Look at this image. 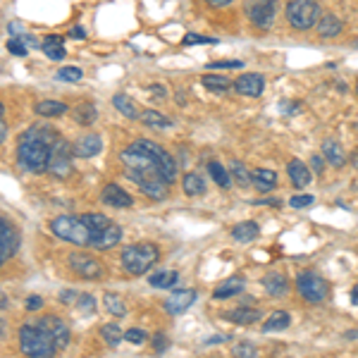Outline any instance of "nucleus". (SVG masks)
Listing matches in <instances>:
<instances>
[{
    "instance_id": "f257e3e1",
    "label": "nucleus",
    "mask_w": 358,
    "mask_h": 358,
    "mask_svg": "<svg viewBox=\"0 0 358 358\" xmlns=\"http://www.w3.org/2000/svg\"><path fill=\"white\" fill-rule=\"evenodd\" d=\"M120 160H122V165H124L127 177H129L131 182H136L138 189H141L148 199H153V201L167 199V194H170V182L163 177V172L158 170L153 158H148L143 151L129 146L127 151H122Z\"/></svg>"
},
{
    "instance_id": "f03ea898",
    "label": "nucleus",
    "mask_w": 358,
    "mask_h": 358,
    "mask_svg": "<svg viewBox=\"0 0 358 358\" xmlns=\"http://www.w3.org/2000/svg\"><path fill=\"white\" fill-rule=\"evenodd\" d=\"M57 134L53 129L43 124H34L31 129H27L20 136L17 143V163L24 167L27 172L41 175L48 172V160H50V148H53Z\"/></svg>"
},
{
    "instance_id": "7ed1b4c3",
    "label": "nucleus",
    "mask_w": 358,
    "mask_h": 358,
    "mask_svg": "<svg viewBox=\"0 0 358 358\" xmlns=\"http://www.w3.org/2000/svg\"><path fill=\"white\" fill-rule=\"evenodd\" d=\"M20 349H22V354H27V356L45 358V356L55 354L57 344H55V339L36 322V325H22L20 327Z\"/></svg>"
},
{
    "instance_id": "20e7f679",
    "label": "nucleus",
    "mask_w": 358,
    "mask_h": 358,
    "mask_svg": "<svg viewBox=\"0 0 358 358\" xmlns=\"http://www.w3.org/2000/svg\"><path fill=\"white\" fill-rule=\"evenodd\" d=\"M50 232L60 236L62 241H69L74 246H91L94 234H91L89 224L82 220V215H60L50 222Z\"/></svg>"
},
{
    "instance_id": "39448f33",
    "label": "nucleus",
    "mask_w": 358,
    "mask_h": 358,
    "mask_svg": "<svg viewBox=\"0 0 358 358\" xmlns=\"http://www.w3.org/2000/svg\"><path fill=\"white\" fill-rule=\"evenodd\" d=\"M158 258L160 251L155 244H134L122 251V268L129 275H143L153 263H158Z\"/></svg>"
},
{
    "instance_id": "423d86ee",
    "label": "nucleus",
    "mask_w": 358,
    "mask_h": 358,
    "mask_svg": "<svg viewBox=\"0 0 358 358\" xmlns=\"http://www.w3.org/2000/svg\"><path fill=\"white\" fill-rule=\"evenodd\" d=\"M320 5L315 0H292L287 5V20L294 29L299 31H306V29L315 27L317 20H320Z\"/></svg>"
},
{
    "instance_id": "0eeeda50",
    "label": "nucleus",
    "mask_w": 358,
    "mask_h": 358,
    "mask_svg": "<svg viewBox=\"0 0 358 358\" xmlns=\"http://www.w3.org/2000/svg\"><path fill=\"white\" fill-rule=\"evenodd\" d=\"M134 148H138V151H143L148 155V158H153V163L158 165V170L163 172V177L167 179V182H175V177H177V163H175V158H172L170 153L165 151L163 146H158V143H153V141H148V138H138V141L131 143Z\"/></svg>"
},
{
    "instance_id": "6e6552de",
    "label": "nucleus",
    "mask_w": 358,
    "mask_h": 358,
    "mask_svg": "<svg viewBox=\"0 0 358 358\" xmlns=\"http://www.w3.org/2000/svg\"><path fill=\"white\" fill-rule=\"evenodd\" d=\"M72 155L74 148L69 146L65 138L57 136L53 148H50V160H48V172L57 179H67L72 175Z\"/></svg>"
},
{
    "instance_id": "1a4fd4ad",
    "label": "nucleus",
    "mask_w": 358,
    "mask_h": 358,
    "mask_svg": "<svg viewBox=\"0 0 358 358\" xmlns=\"http://www.w3.org/2000/svg\"><path fill=\"white\" fill-rule=\"evenodd\" d=\"M296 287H299V292H301V296L310 303H317L327 296V282L322 280L315 270H303V273H299Z\"/></svg>"
},
{
    "instance_id": "9d476101",
    "label": "nucleus",
    "mask_w": 358,
    "mask_h": 358,
    "mask_svg": "<svg viewBox=\"0 0 358 358\" xmlns=\"http://www.w3.org/2000/svg\"><path fill=\"white\" fill-rule=\"evenodd\" d=\"M244 10L253 27L270 29L275 22L277 5H275V0H244Z\"/></svg>"
},
{
    "instance_id": "9b49d317",
    "label": "nucleus",
    "mask_w": 358,
    "mask_h": 358,
    "mask_svg": "<svg viewBox=\"0 0 358 358\" xmlns=\"http://www.w3.org/2000/svg\"><path fill=\"white\" fill-rule=\"evenodd\" d=\"M17 251H20V232L13 222L0 217V258H3V263L10 261Z\"/></svg>"
},
{
    "instance_id": "f8f14e48",
    "label": "nucleus",
    "mask_w": 358,
    "mask_h": 358,
    "mask_svg": "<svg viewBox=\"0 0 358 358\" xmlns=\"http://www.w3.org/2000/svg\"><path fill=\"white\" fill-rule=\"evenodd\" d=\"M67 261H69V268L79 277H84V280H101L103 277V268L96 258L84 256V253H72Z\"/></svg>"
},
{
    "instance_id": "ddd939ff",
    "label": "nucleus",
    "mask_w": 358,
    "mask_h": 358,
    "mask_svg": "<svg viewBox=\"0 0 358 358\" xmlns=\"http://www.w3.org/2000/svg\"><path fill=\"white\" fill-rule=\"evenodd\" d=\"M38 325H41L43 330L55 339L57 349H65V346L69 344V327H67V322L60 320L57 315H43V317H38Z\"/></svg>"
},
{
    "instance_id": "4468645a",
    "label": "nucleus",
    "mask_w": 358,
    "mask_h": 358,
    "mask_svg": "<svg viewBox=\"0 0 358 358\" xmlns=\"http://www.w3.org/2000/svg\"><path fill=\"white\" fill-rule=\"evenodd\" d=\"M196 301V292L194 289H182V292H175L165 299V310L170 315H179L184 313L187 308H192V303Z\"/></svg>"
},
{
    "instance_id": "2eb2a0df",
    "label": "nucleus",
    "mask_w": 358,
    "mask_h": 358,
    "mask_svg": "<svg viewBox=\"0 0 358 358\" xmlns=\"http://www.w3.org/2000/svg\"><path fill=\"white\" fill-rule=\"evenodd\" d=\"M234 89L239 91L241 96H248V98H258L263 96L265 91V79L261 74H244L234 82Z\"/></svg>"
},
{
    "instance_id": "dca6fc26",
    "label": "nucleus",
    "mask_w": 358,
    "mask_h": 358,
    "mask_svg": "<svg viewBox=\"0 0 358 358\" xmlns=\"http://www.w3.org/2000/svg\"><path fill=\"white\" fill-rule=\"evenodd\" d=\"M120 239H122V229H120V224H115L110 222L106 229H103L101 234L94 239V248H98V251H110L113 246H117L120 244Z\"/></svg>"
},
{
    "instance_id": "f3484780",
    "label": "nucleus",
    "mask_w": 358,
    "mask_h": 358,
    "mask_svg": "<svg viewBox=\"0 0 358 358\" xmlns=\"http://www.w3.org/2000/svg\"><path fill=\"white\" fill-rule=\"evenodd\" d=\"M101 199H103V203L115 206V208H129L131 203H134V201H131V196L127 194L120 184H108V187L103 189Z\"/></svg>"
},
{
    "instance_id": "a211bd4d",
    "label": "nucleus",
    "mask_w": 358,
    "mask_h": 358,
    "mask_svg": "<svg viewBox=\"0 0 358 358\" xmlns=\"http://www.w3.org/2000/svg\"><path fill=\"white\" fill-rule=\"evenodd\" d=\"M72 148H74V155H77V158H94V155L101 153L103 141L98 134H86V136L79 138Z\"/></svg>"
},
{
    "instance_id": "6ab92c4d",
    "label": "nucleus",
    "mask_w": 358,
    "mask_h": 358,
    "mask_svg": "<svg viewBox=\"0 0 358 358\" xmlns=\"http://www.w3.org/2000/svg\"><path fill=\"white\" fill-rule=\"evenodd\" d=\"M317 34H320L322 38H332V36H337L339 31H342V20L339 17H334L332 13H327V15H322L320 20H317Z\"/></svg>"
},
{
    "instance_id": "aec40b11",
    "label": "nucleus",
    "mask_w": 358,
    "mask_h": 358,
    "mask_svg": "<svg viewBox=\"0 0 358 358\" xmlns=\"http://www.w3.org/2000/svg\"><path fill=\"white\" fill-rule=\"evenodd\" d=\"M251 184L258 189L261 194H268V192H273L275 189V184H277V175L273 170H253L251 172Z\"/></svg>"
},
{
    "instance_id": "412c9836",
    "label": "nucleus",
    "mask_w": 358,
    "mask_h": 358,
    "mask_svg": "<svg viewBox=\"0 0 358 358\" xmlns=\"http://www.w3.org/2000/svg\"><path fill=\"white\" fill-rule=\"evenodd\" d=\"M287 172H289V179H292L294 187L303 189L310 184V170H308V165L301 163V160H292L289 167H287Z\"/></svg>"
},
{
    "instance_id": "4be33fe9",
    "label": "nucleus",
    "mask_w": 358,
    "mask_h": 358,
    "mask_svg": "<svg viewBox=\"0 0 358 358\" xmlns=\"http://www.w3.org/2000/svg\"><path fill=\"white\" fill-rule=\"evenodd\" d=\"M241 292H244V280H241V277H229V280H224L222 285L213 292V299L222 301V299L236 296V294H241Z\"/></svg>"
},
{
    "instance_id": "5701e85b",
    "label": "nucleus",
    "mask_w": 358,
    "mask_h": 358,
    "mask_svg": "<svg viewBox=\"0 0 358 358\" xmlns=\"http://www.w3.org/2000/svg\"><path fill=\"white\" fill-rule=\"evenodd\" d=\"M263 287L270 296H282V294H287V289H289V282H287V277L282 273H270L265 275Z\"/></svg>"
},
{
    "instance_id": "b1692460",
    "label": "nucleus",
    "mask_w": 358,
    "mask_h": 358,
    "mask_svg": "<svg viewBox=\"0 0 358 358\" xmlns=\"http://www.w3.org/2000/svg\"><path fill=\"white\" fill-rule=\"evenodd\" d=\"M41 48H43V53L50 57V60H62V57L67 55L65 43H62V36H45Z\"/></svg>"
},
{
    "instance_id": "393cba45",
    "label": "nucleus",
    "mask_w": 358,
    "mask_h": 358,
    "mask_svg": "<svg viewBox=\"0 0 358 358\" xmlns=\"http://www.w3.org/2000/svg\"><path fill=\"white\" fill-rule=\"evenodd\" d=\"M229 322H236V325H251V322H256L258 317H261V310H256V308H234V310H229L227 315Z\"/></svg>"
},
{
    "instance_id": "a878e982",
    "label": "nucleus",
    "mask_w": 358,
    "mask_h": 358,
    "mask_svg": "<svg viewBox=\"0 0 358 358\" xmlns=\"http://www.w3.org/2000/svg\"><path fill=\"white\" fill-rule=\"evenodd\" d=\"M148 282L155 289H170V287H175L179 282V273L177 270H163V273H155L148 277Z\"/></svg>"
},
{
    "instance_id": "bb28decb",
    "label": "nucleus",
    "mask_w": 358,
    "mask_h": 358,
    "mask_svg": "<svg viewBox=\"0 0 358 358\" xmlns=\"http://www.w3.org/2000/svg\"><path fill=\"white\" fill-rule=\"evenodd\" d=\"M258 224L256 222H251V220H246V222H239L236 227L232 229V236H234V241H241V244H246V241H253L258 236Z\"/></svg>"
},
{
    "instance_id": "cd10ccee",
    "label": "nucleus",
    "mask_w": 358,
    "mask_h": 358,
    "mask_svg": "<svg viewBox=\"0 0 358 358\" xmlns=\"http://www.w3.org/2000/svg\"><path fill=\"white\" fill-rule=\"evenodd\" d=\"M34 113L41 115V117H57V115H65L67 113V106L62 101H41Z\"/></svg>"
},
{
    "instance_id": "c85d7f7f",
    "label": "nucleus",
    "mask_w": 358,
    "mask_h": 358,
    "mask_svg": "<svg viewBox=\"0 0 358 358\" xmlns=\"http://www.w3.org/2000/svg\"><path fill=\"white\" fill-rule=\"evenodd\" d=\"M182 189L187 196H201L206 192V182L196 175V172H189V175H184V179H182Z\"/></svg>"
},
{
    "instance_id": "c756f323",
    "label": "nucleus",
    "mask_w": 358,
    "mask_h": 358,
    "mask_svg": "<svg viewBox=\"0 0 358 358\" xmlns=\"http://www.w3.org/2000/svg\"><path fill=\"white\" fill-rule=\"evenodd\" d=\"M82 220L89 224V229H91V234H94V239L103 232V229L108 227V224H110V220H108L106 215H101V213H84ZM91 244H94V241H91Z\"/></svg>"
},
{
    "instance_id": "7c9ffc66",
    "label": "nucleus",
    "mask_w": 358,
    "mask_h": 358,
    "mask_svg": "<svg viewBox=\"0 0 358 358\" xmlns=\"http://www.w3.org/2000/svg\"><path fill=\"white\" fill-rule=\"evenodd\" d=\"M113 106L117 108L120 113L124 115V117H129V120H136L138 117V110H136V103L131 101L129 96H124V94H117L113 98Z\"/></svg>"
},
{
    "instance_id": "2f4dec72",
    "label": "nucleus",
    "mask_w": 358,
    "mask_h": 358,
    "mask_svg": "<svg viewBox=\"0 0 358 358\" xmlns=\"http://www.w3.org/2000/svg\"><path fill=\"white\" fill-rule=\"evenodd\" d=\"M289 322H292L289 313H285V310H277V313H273V315L268 317V320H265L263 330H265V332L285 330V327H289Z\"/></svg>"
},
{
    "instance_id": "473e14b6",
    "label": "nucleus",
    "mask_w": 358,
    "mask_h": 358,
    "mask_svg": "<svg viewBox=\"0 0 358 358\" xmlns=\"http://www.w3.org/2000/svg\"><path fill=\"white\" fill-rule=\"evenodd\" d=\"M322 153H325V158L330 160L334 167H342L344 160H346L342 146H339L337 141H325V143H322Z\"/></svg>"
},
{
    "instance_id": "72a5a7b5",
    "label": "nucleus",
    "mask_w": 358,
    "mask_h": 358,
    "mask_svg": "<svg viewBox=\"0 0 358 358\" xmlns=\"http://www.w3.org/2000/svg\"><path fill=\"white\" fill-rule=\"evenodd\" d=\"M74 120H77L79 124L89 127V124L96 120V108H94V103H82V106L74 108Z\"/></svg>"
},
{
    "instance_id": "f704fd0d",
    "label": "nucleus",
    "mask_w": 358,
    "mask_h": 358,
    "mask_svg": "<svg viewBox=\"0 0 358 358\" xmlns=\"http://www.w3.org/2000/svg\"><path fill=\"white\" fill-rule=\"evenodd\" d=\"M141 117V122L143 124H148V127H155V129H165V127H170L172 122L165 117V115H160L158 110H146V113H141L138 115Z\"/></svg>"
},
{
    "instance_id": "c9c22d12",
    "label": "nucleus",
    "mask_w": 358,
    "mask_h": 358,
    "mask_svg": "<svg viewBox=\"0 0 358 358\" xmlns=\"http://www.w3.org/2000/svg\"><path fill=\"white\" fill-rule=\"evenodd\" d=\"M101 337H103V342H106L108 346H117L124 339V332L113 322V325H103L101 327Z\"/></svg>"
},
{
    "instance_id": "e433bc0d",
    "label": "nucleus",
    "mask_w": 358,
    "mask_h": 358,
    "mask_svg": "<svg viewBox=\"0 0 358 358\" xmlns=\"http://www.w3.org/2000/svg\"><path fill=\"white\" fill-rule=\"evenodd\" d=\"M203 86L206 89H210V91H227L229 86H232V82H229L227 77H220V74H206L203 77Z\"/></svg>"
},
{
    "instance_id": "4c0bfd02",
    "label": "nucleus",
    "mask_w": 358,
    "mask_h": 358,
    "mask_svg": "<svg viewBox=\"0 0 358 358\" xmlns=\"http://www.w3.org/2000/svg\"><path fill=\"white\" fill-rule=\"evenodd\" d=\"M208 172H210L213 182H215L217 187L229 189V175H227V170H224L220 163H210V165H208Z\"/></svg>"
},
{
    "instance_id": "58836bf2",
    "label": "nucleus",
    "mask_w": 358,
    "mask_h": 358,
    "mask_svg": "<svg viewBox=\"0 0 358 358\" xmlns=\"http://www.w3.org/2000/svg\"><path fill=\"white\" fill-rule=\"evenodd\" d=\"M106 308L110 310V315L115 317H122L127 313V306L117 294H106Z\"/></svg>"
},
{
    "instance_id": "ea45409f",
    "label": "nucleus",
    "mask_w": 358,
    "mask_h": 358,
    "mask_svg": "<svg viewBox=\"0 0 358 358\" xmlns=\"http://www.w3.org/2000/svg\"><path fill=\"white\" fill-rule=\"evenodd\" d=\"M232 175L241 187H248V184H251V172H248L241 163H232Z\"/></svg>"
},
{
    "instance_id": "a19ab883",
    "label": "nucleus",
    "mask_w": 358,
    "mask_h": 358,
    "mask_svg": "<svg viewBox=\"0 0 358 358\" xmlns=\"http://www.w3.org/2000/svg\"><path fill=\"white\" fill-rule=\"evenodd\" d=\"M57 79H62V82H79V79H82V69L79 67H62L60 72H57Z\"/></svg>"
},
{
    "instance_id": "79ce46f5",
    "label": "nucleus",
    "mask_w": 358,
    "mask_h": 358,
    "mask_svg": "<svg viewBox=\"0 0 358 358\" xmlns=\"http://www.w3.org/2000/svg\"><path fill=\"white\" fill-rule=\"evenodd\" d=\"M8 50H10L13 55H20V57H22V55H27V43L22 41L20 36H15L13 41H8Z\"/></svg>"
},
{
    "instance_id": "37998d69",
    "label": "nucleus",
    "mask_w": 358,
    "mask_h": 358,
    "mask_svg": "<svg viewBox=\"0 0 358 358\" xmlns=\"http://www.w3.org/2000/svg\"><path fill=\"white\" fill-rule=\"evenodd\" d=\"M146 337H148V334L143 332V330H136V327H134V330H127V332H124V339H127V342H131V344H136V346L146 342Z\"/></svg>"
},
{
    "instance_id": "c03bdc74",
    "label": "nucleus",
    "mask_w": 358,
    "mask_h": 358,
    "mask_svg": "<svg viewBox=\"0 0 358 358\" xmlns=\"http://www.w3.org/2000/svg\"><path fill=\"white\" fill-rule=\"evenodd\" d=\"M184 45H196V43H208V45H213V43H217L215 38H208V36H199V34H187L184 36Z\"/></svg>"
},
{
    "instance_id": "a18cd8bd",
    "label": "nucleus",
    "mask_w": 358,
    "mask_h": 358,
    "mask_svg": "<svg viewBox=\"0 0 358 358\" xmlns=\"http://www.w3.org/2000/svg\"><path fill=\"white\" fill-rule=\"evenodd\" d=\"M77 303H79V308H82L84 313H94V308H96L94 296H89V294H82V296L77 299Z\"/></svg>"
},
{
    "instance_id": "49530a36",
    "label": "nucleus",
    "mask_w": 358,
    "mask_h": 358,
    "mask_svg": "<svg viewBox=\"0 0 358 358\" xmlns=\"http://www.w3.org/2000/svg\"><path fill=\"white\" fill-rule=\"evenodd\" d=\"M236 67H244L241 60H222V62H210L208 69H236Z\"/></svg>"
},
{
    "instance_id": "de8ad7c7",
    "label": "nucleus",
    "mask_w": 358,
    "mask_h": 358,
    "mask_svg": "<svg viewBox=\"0 0 358 358\" xmlns=\"http://www.w3.org/2000/svg\"><path fill=\"white\" fill-rule=\"evenodd\" d=\"M234 356H256V346H251V344H236L234 346Z\"/></svg>"
},
{
    "instance_id": "09e8293b",
    "label": "nucleus",
    "mask_w": 358,
    "mask_h": 358,
    "mask_svg": "<svg viewBox=\"0 0 358 358\" xmlns=\"http://www.w3.org/2000/svg\"><path fill=\"white\" fill-rule=\"evenodd\" d=\"M310 203H313V196H308V194H306V196H294V199H292L294 208H308Z\"/></svg>"
},
{
    "instance_id": "8fccbe9b",
    "label": "nucleus",
    "mask_w": 358,
    "mask_h": 358,
    "mask_svg": "<svg viewBox=\"0 0 358 358\" xmlns=\"http://www.w3.org/2000/svg\"><path fill=\"white\" fill-rule=\"evenodd\" d=\"M153 349L158 351V354H163V351L167 349V337H165V334H155V337H153Z\"/></svg>"
},
{
    "instance_id": "3c124183",
    "label": "nucleus",
    "mask_w": 358,
    "mask_h": 358,
    "mask_svg": "<svg viewBox=\"0 0 358 358\" xmlns=\"http://www.w3.org/2000/svg\"><path fill=\"white\" fill-rule=\"evenodd\" d=\"M60 301H62V303H72V301H77V292H72V289H62V292H60Z\"/></svg>"
},
{
    "instance_id": "603ef678",
    "label": "nucleus",
    "mask_w": 358,
    "mask_h": 358,
    "mask_svg": "<svg viewBox=\"0 0 358 358\" xmlns=\"http://www.w3.org/2000/svg\"><path fill=\"white\" fill-rule=\"evenodd\" d=\"M41 306H43L41 296H29V301H27V308H29V310H38Z\"/></svg>"
},
{
    "instance_id": "864d4df0",
    "label": "nucleus",
    "mask_w": 358,
    "mask_h": 358,
    "mask_svg": "<svg viewBox=\"0 0 358 358\" xmlns=\"http://www.w3.org/2000/svg\"><path fill=\"white\" fill-rule=\"evenodd\" d=\"M310 165H313V170H315V172H322V167H325V165H322V158H320V155H313V158H310Z\"/></svg>"
},
{
    "instance_id": "5fc2aeb1",
    "label": "nucleus",
    "mask_w": 358,
    "mask_h": 358,
    "mask_svg": "<svg viewBox=\"0 0 358 358\" xmlns=\"http://www.w3.org/2000/svg\"><path fill=\"white\" fill-rule=\"evenodd\" d=\"M208 5H213V8H224V5H229L232 0H206Z\"/></svg>"
},
{
    "instance_id": "6e6d98bb",
    "label": "nucleus",
    "mask_w": 358,
    "mask_h": 358,
    "mask_svg": "<svg viewBox=\"0 0 358 358\" xmlns=\"http://www.w3.org/2000/svg\"><path fill=\"white\" fill-rule=\"evenodd\" d=\"M69 36H74V38H84L86 34H84V29H82V27H74L72 31H69Z\"/></svg>"
},
{
    "instance_id": "4d7b16f0",
    "label": "nucleus",
    "mask_w": 358,
    "mask_h": 358,
    "mask_svg": "<svg viewBox=\"0 0 358 358\" xmlns=\"http://www.w3.org/2000/svg\"><path fill=\"white\" fill-rule=\"evenodd\" d=\"M5 136H8V127H5V122H3V120H0V146H3Z\"/></svg>"
},
{
    "instance_id": "13d9d810",
    "label": "nucleus",
    "mask_w": 358,
    "mask_h": 358,
    "mask_svg": "<svg viewBox=\"0 0 358 358\" xmlns=\"http://www.w3.org/2000/svg\"><path fill=\"white\" fill-rule=\"evenodd\" d=\"M5 306H8V299H5V294H3V292H0V310H3V308H5Z\"/></svg>"
},
{
    "instance_id": "bf43d9fd",
    "label": "nucleus",
    "mask_w": 358,
    "mask_h": 358,
    "mask_svg": "<svg viewBox=\"0 0 358 358\" xmlns=\"http://www.w3.org/2000/svg\"><path fill=\"white\" fill-rule=\"evenodd\" d=\"M351 301H354V303H358V285L354 287V292H351Z\"/></svg>"
},
{
    "instance_id": "052dcab7",
    "label": "nucleus",
    "mask_w": 358,
    "mask_h": 358,
    "mask_svg": "<svg viewBox=\"0 0 358 358\" xmlns=\"http://www.w3.org/2000/svg\"><path fill=\"white\" fill-rule=\"evenodd\" d=\"M0 120H3V103H0Z\"/></svg>"
},
{
    "instance_id": "680f3d73",
    "label": "nucleus",
    "mask_w": 358,
    "mask_h": 358,
    "mask_svg": "<svg viewBox=\"0 0 358 358\" xmlns=\"http://www.w3.org/2000/svg\"><path fill=\"white\" fill-rule=\"evenodd\" d=\"M356 96H358V82H356Z\"/></svg>"
},
{
    "instance_id": "e2e57ef3",
    "label": "nucleus",
    "mask_w": 358,
    "mask_h": 358,
    "mask_svg": "<svg viewBox=\"0 0 358 358\" xmlns=\"http://www.w3.org/2000/svg\"><path fill=\"white\" fill-rule=\"evenodd\" d=\"M0 265H3V258H0Z\"/></svg>"
},
{
    "instance_id": "0e129e2a",
    "label": "nucleus",
    "mask_w": 358,
    "mask_h": 358,
    "mask_svg": "<svg viewBox=\"0 0 358 358\" xmlns=\"http://www.w3.org/2000/svg\"><path fill=\"white\" fill-rule=\"evenodd\" d=\"M356 165H358V158H356Z\"/></svg>"
}]
</instances>
